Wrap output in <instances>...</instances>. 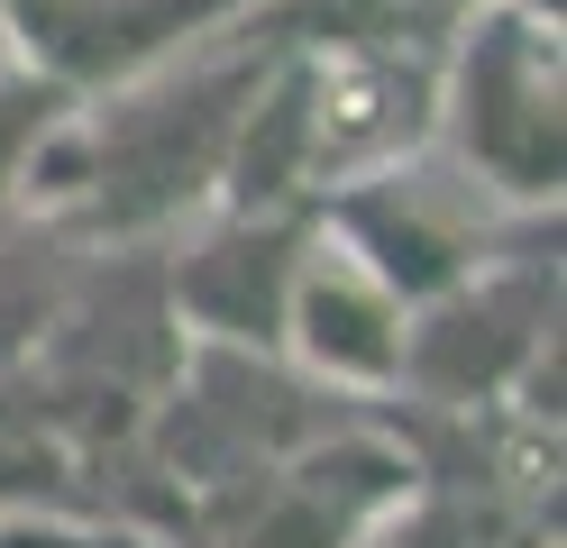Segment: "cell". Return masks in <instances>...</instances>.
<instances>
[{
    "instance_id": "obj_1",
    "label": "cell",
    "mask_w": 567,
    "mask_h": 548,
    "mask_svg": "<svg viewBox=\"0 0 567 548\" xmlns=\"http://www.w3.org/2000/svg\"><path fill=\"white\" fill-rule=\"evenodd\" d=\"M266 64H275V46L247 37V46L220 55V64H174L165 83L120 73V101L83 110V137H92V193H83V210L101 219V229H156V219L184 210L202 183H220L238 110L257 101Z\"/></svg>"
},
{
    "instance_id": "obj_2",
    "label": "cell",
    "mask_w": 567,
    "mask_h": 548,
    "mask_svg": "<svg viewBox=\"0 0 567 548\" xmlns=\"http://www.w3.org/2000/svg\"><path fill=\"white\" fill-rule=\"evenodd\" d=\"M440 128L494 201H558V19H540V0H476L457 19Z\"/></svg>"
},
{
    "instance_id": "obj_3",
    "label": "cell",
    "mask_w": 567,
    "mask_h": 548,
    "mask_svg": "<svg viewBox=\"0 0 567 548\" xmlns=\"http://www.w3.org/2000/svg\"><path fill=\"white\" fill-rule=\"evenodd\" d=\"M558 348V256L522 247L513 266H476L449 292H431V311L403 320V375L431 412L457 402H504L522 384V365Z\"/></svg>"
},
{
    "instance_id": "obj_4",
    "label": "cell",
    "mask_w": 567,
    "mask_h": 548,
    "mask_svg": "<svg viewBox=\"0 0 567 548\" xmlns=\"http://www.w3.org/2000/svg\"><path fill=\"white\" fill-rule=\"evenodd\" d=\"M440 128V64L421 46H302V156L311 201L330 183L403 165Z\"/></svg>"
},
{
    "instance_id": "obj_5",
    "label": "cell",
    "mask_w": 567,
    "mask_h": 548,
    "mask_svg": "<svg viewBox=\"0 0 567 548\" xmlns=\"http://www.w3.org/2000/svg\"><path fill=\"white\" fill-rule=\"evenodd\" d=\"M403 292L384 283L358 247L311 229L293 292H284V348H293L330 393H384L403 375Z\"/></svg>"
},
{
    "instance_id": "obj_6",
    "label": "cell",
    "mask_w": 567,
    "mask_h": 548,
    "mask_svg": "<svg viewBox=\"0 0 567 548\" xmlns=\"http://www.w3.org/2000/svg\"><path fill=\"white\" fill-rule=\"evenodd\" d=\"M311 229H321V201H284V210H229L220 238H202L184 266L165 275L174 320L210 329L220 348H284V292Z\"/></svg>"
},
{
    "instance_id": "obj_7",
    "label": "cell",
    "mask_w": 567,
    "mask_h": 548,
    "mask_svg": "<svg viewBox=\"0 0 567 548\" xmlns=\"http://www.w3.org/2000/svg\"><path fill=\"white\" fill-rule=\"evenodd\" d=\"M247 0H0L10 37L38 46L47 73L64 83H120V73H147L165 64L184 37L202 28H229Z\"/></svg>"
},
{
    "instance_id": "obj_8",
    "label": "cell",
    "mask_w": 567,
    "mask_h": 548,
    "mask_svg": "<svg viewBox=\"0 0 567 548\" xmlns=\"http://www.w3.org/2000/svg\"><path fill=\"white\" fill-rule=\"evenodd\" d=\"M64 110H74V83L47 64H10L0 55V201L19 193V165H28V146H38Z\"/></svg>"
},
{
    "instance_id": "obj_9",
    "label": "cell",
    "mask_w": 567,
    "mask_h": 548,
    "mask_svg": "<svg viewBox=\"0 0 567 548\" xmlns=\"http://www.w3.org/2000/svg\"><path fill=\"white\" fill-rule=\"evenodd\" d=\"M55 320V247L0 229V365L28 356Z\"/></svg>"
},
{
    "instance_id": "obj_10",
    "label": "cell",
    "mask_w": 567,
    "mask_h": 548,
    "mask_svg": "<svg viewBox=\"0 0 567 548\" xmlns=\"http://www.w3.org/2000/svg\"><path fill=\"white\" fill-rule=\"evenodd\" d=\"M10 46H19V37H10V19H0V55H10Z\"/></svg>"
}]
</instances>
